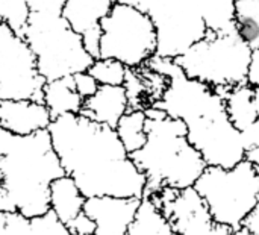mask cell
I'll list each match as a JSON object with an SVG mask.
<instances>
[{
    "label": "cell",
    "instance_id": "cell-1",
    "mask_svg": "<svg viewBox=\"0 0 259 235\" xmlns=\"http://www.w3.org/2000/svg\"><path fill=\"white\" fill-rule=\"evenodd\" d=\"M47 131L65 175L85 198H143L146 176L114 128L80 114H64L53 119Z\"/></svg>",
    "mask_w": 259,
    "mask_h": 235
},
{
    "label": "cell",
    "instance_id": "cell-2",
    "mask_svg": "<svg viewBox=\"0 0 259 235\" xmlns=\"http://www.w3.org/2000/svg\"><path fill=\"white\" fill-rule=\"evenodd\" d=\"M65 175L47 129L15 135L0 128V184L27 217L50 210V182Z\"/></svg>",
    "mask_w": 259,
    "mask_h": 235
},
{
    "label": "cell",
    "instance_id": "cell-3",
    "mask_svg": "<svg viewBox=\"0 0 259 235\" xmlns=\"http://www.w3.org/2000/svg\"><path fill=\"white\" fill-rule=\"evenodd\" d=\"M144 146L131 153L132 161L146 176L143 196H152L164 187H193L206 169L200 152L190 143L181 119L168 117L161 108L149 105Z\"/></svg>",
    "mask_w": 259,
    "mask_h": 235
},
{
    "label": "cell",
    "instance_id": "cell-4",
    "mask_svg": "<svg viewBox=\"0 0 259 235\" xmlns=\"http://www.w3.org/2000/svg\"><path fill=\"white\" fill-rule=\"evenodd\" d=\"M146 12L156 30L155 55L175 59L208 30H238L237 0H120Z\"/></svg>",
    "mask_w": 259,
    "mask_h": 235
},
{
    "label": "cell",
    "instance_id": "cell-5",
    "mask_svg": "<svg viewBox=\"0 0 259 235\" xmlns=\"http://www.w3.org/2000/svg\"><path fill=\"white\" fill-rule=\"evenodd\" d=\"M64 3L65 0H27L30 14L21 36L32 49L46 81L85 71L94 61L83 47L82 36L62 15Z\"/></svg>",
    "mask_w": 259,
    "mask_h": 235
},
{
    "label": "cell",
    "instance_id": "cell-6",
    "mask_svg": "<svg viewBox=\"0 0 259 235\" xmlns=\"http://www.w3.org/2000/svg\"><path fill=\"white\" fill-rule=\"evenodd\" d=\"M252 47L238 33L212 32L194 43L173 61L191 77L214 88L237 87L247 82Z\"/></svg>",
    "mask_w": 259,
    "mask_h": 235
},
{
    "label": "cell",
    "instance_id": "cell-7",
    "mask_svg": "<svg viewBox=\"0 0 259 235\" xmlns=\"http://www.w3.org/2000/svg\"><path fill=\"white\" fill-rule=\"evenodd\" d=\"M194 188L208 205L212 220L231 226L237 234L258 202V167L249 160L231 169L206 166Z\"/></svg>",
    "mask_w": 259,
    "mask_h": 235
},
{
    "label": "cell",
    "instance_id": "cell-8",
    "mask_svg": "<svg viewBox=\"0 0 259 235\" xmlns=\"http://www.w3.org/2000/svg\"><path fill=\"white\" fill-rule=\"evenodd\" d=\"M100 56L140 68L156 52V30L152 18L129 3L115 0L102 18Z\"/></svg>",
    "mask_w": 259,
    "mask_h": 235
},
{
    "label": "cell",
    "instance_id": "cell-9",
    "mask_svg": "<svg viewBox=\"0 0 259 235\" xmlns=\"http://www.w3.org/2000/svg\"><path fill=\"white\" fill-rule=\"evenodd\" d=\"M46 79L26 40L8 24H0V99L44 103Z\"/></svg>",
    "mask_w": 259,
    "mask_h": 235
},
{
    "label": "cell",
    "instance_id": "cell-10",
    "mask_svg": "<svg viewBox=\"0 0 259 235\" xmlns=\"http://www.w3.org/2000/svg\"><path fill=\"white\" fill-rule=\"evenodd\" d=\"M149 198L167 217L175 234L214 235L215 232V222L194 185L187 188L164 187Z\"/></svg>",
    "mask_w": 259,
    "mask_h": 235
},
{
    "label": "cell",
    "instance_id": "cell-11",
    "mask_svg": "<svg viewBox=\"0 0 259 235\" xmlns=\"http://www.w3.org/2000/svg\"><path fill=\"white\" fill-rule=\"evenodd\" d=\"M140 201V198L93 196L85 199L83 213L96 223L94 235H127Z\"/></svg>",
    "mask_w": 259,
    "mask_h": 235
},
{
    "label": "cell",
    "instance_id": "cell-12",
    "mask_svg": "<svg viewBox=\"0 0 259 235\" xmlns=\"http://www.w3.org/2000/svg\"><path fill=\"white\" fill-rule=\"evenodd\" d=\"M115 0H65L62 15L71 29L82 36L87 52L97 59L100 56L102 18L111 11Z\"/></svg>",
    "mask_w": 259,
    "mask_h": 235
},
{
    "label": "cell",
    "instance_id": "cell-13",
    "mask_svg": "<svg viewBox=\"0 0 259 235\" xmlns=\"http://www.w3.org/2000/svg\"><path fill=\"white\" fill-rule=\"evenodd\" d=\"M50 112L42 102L0 99V128L15 135H29L49 129Z\"/></svg>",
    "mask_w": 259,
    "mask_h": 235
},
{
    "label": "cell",
    "instance_id": "cell-14",
    "mask_svg": "<svg viewBox=\"0 0 259 235\" xmlns=\"http://www.w3.org/2000/svg\"><path fill=\"white\" fill-rule=\"evenodd\" d=\"M129 109V99L123 85H99L97 91L83 99L80 115L115 129L121 115Z\"/></svg>",
    "mask_w": 259,
    "mask_h": 235
},
{
    "label": "cell",
    "instance_id": "cell-15",
    "mask_svg": "<svg viewBox=\"0 0 259 235\" xmlns=\"http://www.w3.org/2000/svg\"><path fill=\"white\" fill-rule=\"evenodd\" d=\"M223 100L232 125L240 132L259 117V87L250 85L249 82L232 87Z\"/></svg>",
    "mask_w": 259,
    "mask_h": 235
},
{
    "label": "cell",
    "instance_id": "cell-16",
    "mask_svg": "<svg viewBox=\"0 0 259 235\" xmlns=\"http://www.w3.org/2000/svg\"><path fill=\"white\" fill-rule=\"evenodd\" d=\"M85 199L74 179L68 175H62L50 182V210L55 211L65 226L83 210Z\"/></svg>",
    "mask_w": 259,
    "mask_h": 235
},
{
    "label": "cell",
    "instance_id": "cell-17",
    "mask_svg": "<svg viewBox=\"0 0 259 235\" xmlns=\"http://www.w3.org/2000/svg\"><path fill=\"white\" fill-rule=\"evenodd\" d=\"M44 105L47 106L52 120L64 114H79L83 105V97L76 91L73 74L47 81L44 85Z\"/></svg>",
    "mask_w": 259,
    "mask_h": 235
},
{
    "label": "cell",
    "instance_id": "cell-18",
    "mask_svg": "<svg viewBox=\"0 0 259 235\" xmlns=\"http://www.w3.org/2000/svg\"><path fill=\"white\" fill-rule=\"evenodd\" d=\"M129 235H173V229L159 207L149 196H143L135 217L129 226Z\"/></svg>",
    "mask_w": 259,
    "mask_h": 235
},
{
    "label": "cell",
    "instance_id": "cell-19",
    "mask_svg": "<svg viewBox=\"0 0 259 235\" xmlns=\"http://www.w3.org/2000/svg\"><path fill=\"white\" fill-rule=\"evenodd\" d=\"M146 120H147V115H146L144 109L129 108L121 115V119L118 120V123L115 126V132L129 155L134 153L135 150L141 149L147 140Z\"/></svg>",
    "mask_w": 259,
    "mask_h": 235
},
{
    "label": "cell",
    "instance_id": "cell-20",
    "mask_svg": "<svg viewBox=\"0 0 259 235\" xmlns=\"http://www.w3.org/2000/svg\"><path fill=\"white\" fill-rule=\"evenodd\" d=\"M235 9L238 33L252 49L259 47V0H237Z\"/></svg>",
    "mask_w": 259,
    "mask_h": 235
},
{
    "label": "cell",
    "instance_id": "cell-21",
    "mask_svg": "<svg viewBox=\"0 0 259 235\" xmlns=\"http://www.w3.org/2000/svg\"><path fill=\"white\" fill-rule=\"evenodd\" d=\"M87 71L94 76L99 85H123L127 67L117 59L97 58Z\"/></svg>",
    "mask_w": 259,
    "mask_h": 235
},
{
    "label": "cell",
    "instance_id": "cell-22",
    "mask_svg": "<svg viewBox=\"0 0 259 235\" xmlns=\"http://www.w3.org/2000/svg\"><path fill=\"white\" fill-rule=\"evenodd\" d=\"M30 9L27 0H0V20L15 33L23 35Z\"/></svg>",
    "mask_w": 259,
    "mask_h": 235
},
{
    "label": "cell",
    "instance_id": "cell-23",
    "mask_svg": "<svg viewBox=\"0 0 259 235\" xmlns=\"http://www.w3.org/2000/svg\"><path fill=\"white\" fill-rule=\"evenodd\" d=\"M30 235H70L67 226L59 220L53 210L30 217Z\"/></svg>",
    "mask_w": 259,
    "mask_h": 235
},
{
    "label": "cell",
    "instance_id": "cell-24",
    "mask_svg": "<svg viewBox=\"0 0 259 235\" xmlns=\"http://www.w3.org/2000/svg\"><path fill=\"white\" fill-rule=\"evenodd\" d=\"M0 235H30V217L17 210L0 213Z\"/></svg>",
    "mask_w": 259,
    "mask_h": 235
},
{
    "label": "cell",
    "instance_id": "cell-25",
    "mask_svg": "<svg viewBox=\"0 0 259 235\" xmlns=\"http://www.w3.org/2000/svg\"><path fill=\"white\" fill-rule=\"evenodd\" d=\"M70 235H94L96 234V223L94 220L83 213V210L67 225Z\"/></svg>",
    "mask_w": 259,
    "mask_h": 235
},
{
    "label": "cell",
    "instance_id": "cell-26",
    "mask_svg": "<svg viewBox=\"0 0 259 235\" xmlns=\"http://www.w3.org/2000/svg\"><path fill=\"white\" fill-rule=\"evenodd\" d=\"M73 79H74V87H76V91L80 94V97L87 99L90 96H93L97 88H99V82L94 79L93 74H90L87 70L85 71H77L73 74Z\"/></svg>",
    "mask_w": 259,
    "mask_h": 235
},
{
    "label": "cell",
    "instance_id": "cell-27",
    "mask_svg": "<svg viewBox=\"0 0 259 235\" xmlns=\"http://www.w3.org/2000/svg\"><path fill=\"white\" fill-rule=\"evenodd\" d=\"M241 135H243L246 150L259 146V117L250 126H247L244 131H241Z\"/></svg>",
    "mask_w": 259,
    "mask_h": 235
},
{
    "label": "cell",
    "instance_id": "cell-28",
    "mask_svg": "<svg viewBox=\"0 0 259 235\" xmlns=\"http://www.w3.org/2000/svg\"><path fill=\"white\" fill-rule=\"evenodd\" d=\"M247 82L250 85L259 87V47L252 49L250 64H249V73H247Z\"/></svg>",
    "mask_w": 259,
    "mask_h": 235
},
{
    "label": "cell",
    "instance_id": "cell-29",
    "mask_svg": "<svg viewBox=\"0 0 259 235\" xmlns=\"http://www.w3.org/2000/svg\"><path fill=\"white\" fill-rule=\"evenodd\" d=\"M259 172V167H258ZM243 226L249 231L250 235H259V194H258V202L253 208V211L247 216V219L244 220Z\"/></svg>",
    "mask_w": 259,
    "mask_h": 235
},
{
    "label": "cell",
    "instance_id": "cell-30",
    "mask_svg": "<svg viewBox=\"0 0 259 235\" xmlns=\"http://www.w3.org/2000/svg\"><path fill=\"white\" fill-rule=\"evenodd\" d=\"M246 160H249L250 163H253L256 167H259V146L253 147V149H249L246 152Z\"/></svg>",
    "mask_w": 259,
    "mask_h": 235
},
{
    "label": "cell",
    "instance_id": "cell-31",
    "mask_svg": "<svg viewBox=\"0 0 259 235\" xmlns=\"http://www.w3.org/2000/svg\"><path fill=\"white\" fill-rule=\"evenodd\" d=\"M0 24H2V20H0Z\"/></svg>",
    "mask_w": 259,
    "mask_h": 235
}]
</instances>
